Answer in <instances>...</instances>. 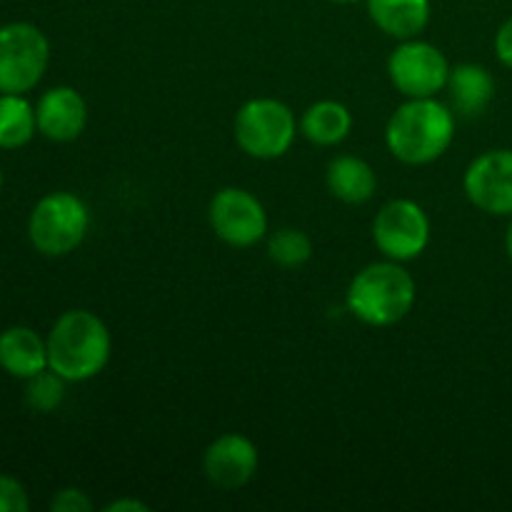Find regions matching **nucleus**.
<instances>
[{
	"label": "nucleus",
	"instance_id": "obj_18",
	"mask_svg": "<svg viewBox=\"0 0 512 512\" xmlns=\"http://www.w3.org/2000/svg\"><path fill=\"white\" fill-rule=\"evenodd\" d=\"M38 133V118L28 98L0 93V148L18 150Z\"/></svg>",
	"mask_w": 512,
	"mask_h": 512
},
{
	"label": "nucleus",
	"instance_id": "obj_17",
	"mask_svg": "<svg viewBox=\"0 0 512 512\" xmlns=\"http://www.w3.org/2000/svg\"><path fill=\"white\" fill-rule=\"evenodd\" d=\"M350 128H353V115L338 100H320L313 103L300 118V133L315 145H338L348 138Z\"/></svg>",
	"mask_w": 512,
	"mask_h": 512
},
{
	"label": "nucleus",
	"instance_id": "obj_19",
	"mask_svg": "<svg viewBox=\"0 0 512 512\" xmlns=\"http://www.w3.org/2000/svg\"><path fill=\"white\" fill-rule=\"evenodd\" d=\"M268 255L280 268H300L313 255V240L295 228H283L270 235Z\"/></svg>",
	"mask_w": 512,
	"mask_h": 512
},
{
	"label": "nucleus",
	"instance_id": "obj_20",
	"mask_svg": "<svg viewBox=\"0 0 512 512\" xmlns=\"http://www.w3.org/2000/svg\"><path fill=\"white\" fill-rule=\"evenodd\" d=\"M65 383L68 380L60 378L55 370L45 368L43 373L25 380V405L35 413H53L63 403Z\"/></svg>",
	"mask_w": 512,
	"mask_h": 512
},
{
	"label": "nucleus",
	"instance_id": "obj_25",
	"mask_svg": "<svg viewBox=\"0 0 512 512\" xmlns=\"http://www.w3.org/2000/svg\"><path fill=\"white\" fill-rule=\"evenodd\" d=\"M505 250H508V258L512 260V220H510L508 235H505Z\"/></svg>",
	"mask_w": 512,
	"mask_h": 512
},
{
	"label": "nucleus",
	"instance_id": "obj_9",
	"mask_svg": "<svg viewBox=\"0 0 512 512\" xmlns=\"http://www.w3.org/2000/svg\"><path fill=\"white\" fill-rule=\"evenodd\" d=\"M213 233L233 248H250L268 233L263 203L243 188H223L208 208Z\"/></svg>",
	"mask_w": 512,
	"mask_h": 512
},
{
	"label": "nucleus",
	"instance_id": "obj_26",
	"mask_svg": "<svg viewBox=\"0 0 512 512\" xmlns=\"http://www.w3.org/2000/svg\"><path fill=\"white\" fill-rule=\"evenodd\" d=\"M330 3H358V0H330Z\"/></svg>",
	"mask_w": 512,
	"mask_h": 512
},
{
	"label": "nucleus",
	"instance_id": "obj_12",
	"mask_svg": "<svg viewBox=\"0 0 512 512\" xmlns=\"http://www.w3.org/2000/svg\"><path fill=\"white\" fill-rule=\"evenodd\" d=\"M35 118H38V133L45 135L53 143H70L80 138L88 123V105L83 95L70 85H58L48 93L40 95L35 105Z\"/></svg>",
	"mask_w": 512,
	"mask_h": 512
},
{
	"label": "nucleus",
	"instance_id": "obj_2",
	"mask_svg": "<svg viewBox=\"0 0 512 512\" xmlns=\"http://www.w3.org/2000/svg\"><path fill=\"white\" fill-rule=\"evenodd\" d=\"M48 368L68 383L95 378L108 365V325L90 310H68L55 320L48 333Z\"/></svg>",
	"mask_w": 512,
	"mask_h": 512
},
{
	"label": "nucleus",
	"instance_id": "obj_22",
	"mask_svg": "<svg viewBox=\"0 0 512 512\" xmlns=\"http://www.w3.org/2000/svg\"><path fill=\"white\" fill-rule=\"evenodd\" d=\"M53 512H90L93 510V500L78 488H63L55 493L53 503H50Z\"/></svg>",
	"mask_w": 512,
	"mask_h": 512
},
{
	"label": "nucleus",
	"instance_id": "obj_4",
	"mask_svg": "<svg viewBox=\"0 0 512 512\" xmlns=\"http://www.w3.org/2000/svg\"><path fill=\"white\" fill-rule=\"evenodd\" d=\"M90 228V213L83 198L55 190L35 203L28 220V238L38 253L60 258L78 248Z\"/></svg>",
	"mask_w": 512,
	"mask_h": 512
},
{
	"label": "nucleus",
	"instance_id": "obj_16",
	"mask_svg": "<svg viewBox=\"0 0 512 512\" xmlns=\"http://www.w3.org/2000/svg\"><path fill=\"white\" fill-rule=\"evenodd\" d=\"M368 13L385 35L410 40L430 20V0H368Z\"/></svg>",
	"mask_w": 512,
	"mask_h": 512
},
{
	"label": "nucleus",
	"instance_id": "obj_24",
	"mask_svg": "<svg viewBox=\"0 0 512 512\" xmlns=\"http://www.w3.org/2000/svg\"><path fill=\"white\" fill-rule=\"evenodd\" d=\"M148 512L150 508L145 503H140V500H130V498H123V500H113L110 505H105V512Z\"/></svg>",
	"mask_w": 512,
	"mask_h": 512
},
{
	"label": "nucleus",
	"instance_id": "obj_7",
	"mask_svg": "<svg viewBox=\"0 0 512 512\" xmlns=\"http://www.w3.org/2000/svg\"><path fill=\"white\" fill-rule=\"evenodd\" d=\"M390 83L405 98H435L448 85L450 65L443 50L425 40H403L388 58Z\"/></svg>",
	"mask_w": 512,
	"mask_h": 512
},
{
	"label": "nucleus",
	"instance_id": "obj_23",
	"mask_svg": "<svg viewBox=\"0 0 512 512\" xmlns=\"http://www.w3.org/2000/svg\"><path fill=\"white\" fill-rule=\"evenodd\" d=\"M495 53L505 68L512 70V15L500 25L498 35H495Z\"/></svg>",
	"mask_w": 512,
	"mask_h": 512
},
{
	"label": "nucleus",
	"instance_id": "obj_5",
	"mask_svg": "<svg viewBox=\"0 0 512 512\" xmlns=\"http://www.w3.org/2000/svg\"><path fill=\"white\" fill-rule=\"evenodd\" d=\"M298 123L293 110L275 98L248 100L235 115V140L250 158H280L293 145Z\"/></svg>",
	"mask_w": 512,
	"mask_h": 512
},
{
	"label": "nucleus",
	"instance_id": "obj_1",
	"mask_svg": "<svg viewBox=\"0 0 512 512\" xmlns=\"http://www.w3.org/2000/svg\"><path fill=\"white\" fill-rule=\"evenodd\" d=\"M455 113L435 98H408L388 120L385 143L405 165H428L453 145Z\"/></svg>",
	"mask_w": 512,
	"mask_h": 512
},
{
	"label": "nucleus",
	"instance_id": "obj_21",
	"mask_svg": "<svg viewBox=\"0 0 512 512\" xmlns=\"http://www.w3.org/2000/svg\"><path fill=\"white\" fill-rule=\"evenodd\" d=\"M30 500L23 485L10 475H0V512H28Z\"/></svg>",
	"mask_w": 512,
	"mask_h": 512
},
{
	"label": "nucleus",
	"instance_id": "obj_14",
	"mask_svg": "<svg viewBox=\"0 0 512 512\" xmlns=\"http://www.w3.org/2000/svg\"><path fill=\"white\" fill-rule=\"evenodd\" d=\"M0 368L18 380H28L48 368V343L25 325L0 333Z\"/></svg>",
	"mask_w": 512,
	"mask_h": 512
},
{
	"label": "nucleus",
	"instance_id": "obj_6",
	"mask_svg": "<svg viewBox=\"0 0 512 512\" xmlns=\"http://www.w3.org/2000/svg\"><path fill=\"white\" fill-rule=\"evenodd\" d=\"M50 63V43L33 23L0 28V93L25 95L40 83Z\"/></svg>",
	"mask_w": 512,
	"mask_h": 512
},
{
	"label": "nucleus",
	"instance_id": "obj_27",
	"mask_svg": "<svg viewBox=\"0 0 512 512\" xmlns=\"http://www.w3.org/2000/svg\"><path fill=\"white\" fill-rule=\"evenodd\" d=\"M0 188H3V170H0Z\"/></svg>",
	"mask_w": 512,
	"mask_h": 512
},
{
	"label": "nucleus",
	"instance_id": "obj_8",
	"mask_svg": "<svg viewBox=\"0 0 512 512\" xmlns=\"http://www.w3.org/2000/svg\"><path fill=\"white\" fill-rule=\"evenodd\" d=\"M373 240L380 253L395 263L418 258L430 243L428 215L413 200H390L375 215Z\"/></svg>",
	"mask_w": 512,
	"mask_h": 512
},
{
	"label": "nucleus",
	"instance_id": "obj_11",
	"mask_svg": "<svg viewBox=\"0 0 512 512\" xmlns=\"http://www.w3.org/2000/svg\"><path fill=\"white\" fill-rule=\"evenodd\" d=\"M205 478L223 490L243 488L258 473V448L240 433H225L203 455Z\"/></svg>",
	"mask_w": 512,
	"mask_h": 512
},
{
	"label": "nucleus",
	"instance_id": "obj_13",
	"mask_svg": "<svg viewBox=\"0 0 512 512\" xmlns=\"http://www.w3.org/2000/svg\"><path fill=\"white\" fill-rule=\"evenodd\" d=\"M448 98L455 115L478 118L490 108L495 98V78L488 68L478 63H463L450 68Z\"/></svg>",
	"mask_w": 512,
	"mask_h": 512
},
{
	"label": "nucleus",
	"instance_id": "obj_15",
	"mask_svg": "<svg viewBox=\"0 0 512 512\" xmlns=\"http://www.w3.org/2000/svg\"><path fill=\"white\" fill-rule=\"evenodd\" d=\"M328 190L338 200L348 205H363L378 190V175L370 168V163H365L363 158H355V155H338V158L330 160L328 173Z\"/></svg>",
	"mask_w": 512,
	"mask_h": 512
},
{
	"label": "nucleus",
	"instance_id": "obj_10",
	"mask_svg": "<svg viewBox=\"0 0 512 512\" xmlns=\"http://www.w3.org/2000/svg\"><path fill=\"white\" fill-rule=\"evenodd\" d=\"M465 195L488 215H512V150H488L468 165Z\"/></svg>",
	"mask_w": 512,
	"mask_h": 512
},
{
	"label": "nucleus",
	"instance_id": "obj_3",
	"mask_svg": "<svg viewBox=\"0 0 512 512\" xmlns=\"http://www.w3.org/2000/svg\"><path fill=\"white\" fill-rule=\"evenodd\" d=\"M415 305V280L395 260L360 270L348 288L350 313L365 325L388 328L400 323Z\"/></svg>",
	"mask_w": 512,
	"mask_h": 512
}]
</instances>
